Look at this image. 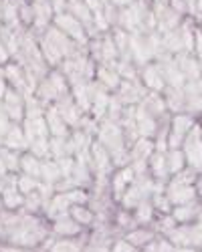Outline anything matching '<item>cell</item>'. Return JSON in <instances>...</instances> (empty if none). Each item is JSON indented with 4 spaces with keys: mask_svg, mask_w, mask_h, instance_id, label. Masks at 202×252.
<instances>
[{
    "mask_svg": "<svg viewBox=\"0 0 202 252\" xmlns=\"http://www.w3.org/2000/svg\"><path fill=\"white\" fill-rule=\"evenodd\" d=\"M196 222L202 224V200H200V206H198V214H196Z\"/></svg>",
    "mask_w": 202,
    "mask_h": 252,
    "instance_id": "21",
    "label": "cell"
},
{
    "mask_svg": "<svg viewBox=\"0 0 202 252\" xmlns=\"http://www.w3.org/2000/svg\"><path fill=\"white\" fill-rule=\"evenodd\" d=\"M156 236H158V234H156V230H154L152 226H135V228L130 230V232L124 234V238H126L132 246H135L139 252L144 250Z\"/></svg>",
    "mask_w": 202,
    "mask_h": 252,
    "instance_id": "5",
    "label": "cell"
},
{
    "mask_svg": "<svg viewBox=\"0 0 202 252\" xmlns=\"http://www.w3.org/2000/svg\"><path fill=\"white\" fill-rule=\"evenodd\" d=\"M132 214L137 222V226H152L154 218H156V210L152 206L150 200H144L141 204H137L134 210H132Z\"/></svg>",
    "mask_w": 202,
    "mask_h": 252,
    "instance_id": "11",
    "label": "cell"
},
{
    "mask_svg": "<svg viewBox=\"0 0 202 252\" xmlns=\"http://www.w3.org/2000/svg\"><path fill=\"white\" fill-rule=\"evenodd\" d=\"M40 163H43V159H38L33 154L20 156V174H27V176L40 180Z\"/></svg>",
    "mask_w": 202,
    "mask_h": 252,
    "instance_id": "12",
    "label": "cell"
},
{
    "mask_svg": "<svg viewBox=\"0 0 202 252\" xmlns=\"http://www.w3.org/2000/svg\"><path fill=\"white\" fill-rule=\"evenodd\" d=\"M164 77L160 75L158 67H146L144 69V83L146 87H150L152 91H162L164 89V81H162Z\"/></svg>",
    "mask_w": 202,
    "mask_h": 252,
    "instance_id": "15",
    "label": "cell"
},
{
    "mask_svg": "<svg viewBox=\"0 0 202 252\" xmlns=\"http://www.w3.org/2000/svg\"><path fill=\"white\" fill-rule=\"evenodd\" d=\"M134 182H135V172H134L132 163L119 167V170L111 176V198H113V202L119 204L121 198H124V194L130 190V186Z\"/></svg>",
    "mask_w": 202,
    "mask_h": 252,
    "instance_id": "4",
    "label": "cell"
},
{
    "mask_svg": "<svg viewBox=\"0 0 202 252\" xmlns=\"http://www.w3.org/2000/svg\"><path fill=\"white\" fill-rule=\"evenodd\" d=\"M166 163H168V172H170V178L180 174L184 167H188V161H186V156L182 152V148H174V150H168L166 152Z\"/></svg>",
    "mask_w": 202,
    "mask_h": 252,
    "instance_id": "10",
    "label": "cell"
},
{
    "mask_svg": "<svg viewBox=\"0 0 202 252\" xmlns=\"http://www.w3.org/2000/svg\"><path fill=\"white\" fill-rule=\"evenodd\" d=\"M85 240H87V232L81 234V236H75V238H55V236H49L45 240V244L40 246L36 252H83Z\"/></svg>",
    "mask_w": 202,
    "mask_h": 252,
    "instance_id": "1",
    "label": "cell"
},
{
    "mask_svg": "<svg viewBox=\"0 0 202 252\" xmlns=\"http://www.w3.org/2000/svg\"><path fill=\"white\" fill-rule=\"evenodd\" d=\"M198 206H200V198L194 200V202H188V204H180V206H174L172 208V216L178 224H192L196 222V214H198Z\"/></svg>",
    "mask_w": 202,
    "mask_h": 252,
    "instance_id": "9",
    "label": "cell"
},
{
    "mask_svg": "<svg viewBox=\"0 0 202 252\" xmlns=\"http://www.w3.org/2000/svg\"><path fill=\"white\" fill-rule=\"evenodd\" d=\"M188 236H190V248L202 250V224L200 222L188 224Z\"/></svg>",
    "mask_w": 202,
    "mask_h": 252,
    "instance_id": "17",
    "label": "cell"
},
{
    "mask_svg": "<svg viewBox=\"0 0 202 252\" xmlns=\"http://www.w3.org/2000/svg\"><path fill=\"white\" fill-rule=\"evenodd\" d=\"M49 224H51V236H55V238H75V236H81L87 232L83 226H79L69 216V212L49 220Z\"/></svg>",
    "mask_w": 202,
    "mask_h": 252,
    "instance_id": "2",
    "label": "cell"
},
{
    "mask_svg": "<svg viewBox=\"0 0 202 252\" xmlns=\"http://www.w3.org/2000/svg\"><path fill=\"white\" fill-rule=\"evenodd\" d=\"M141 252H176V248H174L164 236H160V234H158V236H156L144 250H141Z\"/></svg>",
    "mask_w": 202,
    "mask_h": 252,
    "instance_id": "16",
    "label": "cell"
},
{
    "mask_svg": "<svg viewBox=\"0 0 202 252\" xmlns=\"http://www.w3.org/2000/svg\"><path fill=\"white\" fill-rule=\"evenodd\" d=\"M196 252H202V250H196Z\"/></svg>",
    "mask_w": 202,
    "mask_h": 252,
    "instance_id": "22",
    "label": "cell"
},
{
    "mask_svg": "<svg viewBox=\"0 0 202 252\" xmlns=\"http://www.w3.org/2000/svg\"><path fill=\"white\" fill-rule=\"evenodd\" d=\"M2 143H4V148L12 150V152H20V150H27L29 148V139L25 135V129L20 127L18 123H12L10 125V129L6 131Z\"/></svg>",
    "mask_w": 202,
    "mask_h": 252,
    "instance_id": "8",
    "label": "cell"
},
{
    "mask_svg": "<svg viewBox=\"0 0 202 252\" xmlns=\"http://www.w3.org/2000/svg\"><path fill=\"white\" fill-rule=\"evenodd\" d=\"M69 216L79 224V226H83L87 232L97 224V214L93 212V208L89 204H77L73 208H69Z\"/></svg>",
    "mask_w": 202,
    "mask_h": 252,
    "instance_id": "6",
    "label": "cell"
},
{
    "mask_svg": "<svg viewBox=\"0 0 202 252\" xmlns=\"http://www.w3.org/2000/svg\"><path fill=\"white\" fill-rule=\"evenodd\" d=\"M164 194L168 196V200H170L172 206H180V204H188V202L198 200L194 184H182V182H178L174 178L164 188Z\"/></svg>",
    "mask_w": 202,
    "mask_h": 252,
    "instance_id": "3",
    "label": "cell"
},
{
    "mask_svg": "<svg viewBox=\"0 0 202 252\" xmlns=\"http://www.w3.org/2000/svg\"><path fill=\"white\" fill-rule=\"evenodd\" d=\"M40 186L43 184H40L38 178H33V176H27V174H18L16 176V188H18V192L23 196H29V194L36 192Z\"/></svg>",
    "mask_w": 202,
    "mask_h": 252,
    "instance_id": "13",
    "label": "cell"
},
{
    "mask_svg": "<svg viewBox=\"0 0 202 252\" xmlns=\"http://www.w3.org/2000/svg\"><path fill=\"white\" fill-rule=\"evenodd\" d=\"M111 252H139L135 246H132L124 236H117L111 244Z\"/></svg>",
    "mask_w": 202,
    "mask_h": 252,
    "instance_id": "18",
    "label": "cell"
},
{
    "mask_svg": "<svg viewBox=\"0 0 202 252\" xmlns=\"http://www.w3.org/2000/svg\"><path fill=\"white\" fill-rule=\"evenodd\" d=\"M6 91H8V83H6L4 75L0 73V101H2V97L6 95Z\"/></svg>",
    "mask_w": 202,
    "mask_h": 252,
    "instance_id": "20",
    "label": "cell"
},
{
    "mask_svg": "<svg viewBox=\"0 0 202 252\" xmlns=\"http://www.w3.org/2000/svg\"><path fill=\"white\" fill-rule=\"evenodd\" d=\"M176 226H178V222L174 220L172 214H156V218H154V222H152V228L156 230V234H160V236L168 234L170 230L176 228Z\"/></svg>",
    "mask_w": 202,
    "mask_h": 252,
    "instance_id": "14",
    "label": "cell"
},
{
    "mask_svg": "<svg viewBox=\"0 0 202 252\" xmlns=\"http://www.w3.org/2000/svg\"><path fill=\"white\" fill-rule=\"evenodd\" d=\"M45 121H47V127H49L51 137H69V127H67L65 119L61 117L57 107H49L47 109Z\"/></svg>",
    "mask_w": 202,
    "mask_h": 252,
    "instance_id": "7",
    "label": "cell"
},
{
    "mask_svg": "<svg viewBox=\"0 0 202 252\" xmlns=\"http://www.w3.org/2000/svg\"><path fill=\"white\" fill-rule=\"evenodd\" d=\"M0 252H36L31 248H20V246H12V244H4L0 242Z\"/></svg>",
    "mask_w": 202,
    "mask_h": 252,
    "instance_id": "19",
    "label": "cell"
}]
</instances>
